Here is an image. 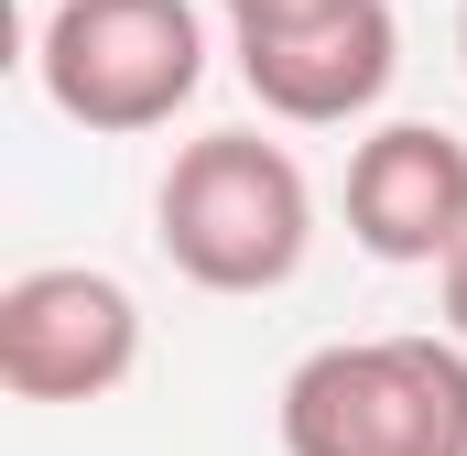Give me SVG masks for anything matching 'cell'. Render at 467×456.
Listing matches in <instances>:
<instances>
[{"label":"cell","instance_id":"52a82bcc","mask_svg":"<svg viewBox=\"0 0 467 456\" xmlns=\"http://www.w3.org/2000/svg\"><path fill=\"white\" fill-rule=\"evenodd\" d=\"M229 11V44L250 33H294V22H327V11H348V0H218Z\"/></svg>","mask_w":467,"mask_h":456},{"label":"cell","instance_id":"277c9868","mask_svg":"<svg viewBox=\"0 0 467 456\" xmlns=\"http://www.w3.org/2000/svg\"><path fill=\"white\" fill-rule=\"evenodd\" d=\"M141 369V305L88 261L0 283V391L11 402H109Z\"/></svg>","mask_w":467,"mask_h":456},{"label":"cell","instance_id":"6da1fadb","mask_svg":"<svg viewBox=\"0 0 467 456\" xmlns=\"http://www.w3.org/2000/svg\"><path fill=\"white\" fill-rule=\"evenodd\" d=\"M152 239L207 294H272L305 272V239H316L305 163L261 130H196L152 196Z\"/></svg>","mask_w":467,"mask_h":456},{"label":"cell","instance_id":"3957f363","mask_svg":"<svg viewBox=\"0 0 467 456\" xmlns=\"http://www.w3.org/2000/svg\"><path fill=\"white\" fill-rule=\"evenodd\" d=\"M33 77L77 130L130 141L207 88V22L196 0H55L33 33Z\"/></svg>","mask_w":467,"mask_h":456},{"label":"cell","instance_id":"5b68a950","mask_svg":"<svg viewBox=\"0 0 467 456\" xmlns=\"http://www.w3.org/2000/svg\"><path fill=\"white\" fill-rule=\"evenodd\" d=\"M348 239L391 272H446L467 250V141L435 119H380L348 152Z\"/></svg>","mask_w":467,"mask_h":456},{"label":"cell","instance_id":"7a4b0ae2","mask_svg":"<svg viewBox=\"0 0 467 456\" xmlns=\"http://www.w3.org/2000/svg\"><path fill=\"white\" fill-rule=\"evenodd\" d=\"M283 456H467L457 337H337L283 380Z\"/></svg>","mask_w":467,"mask_h":456},{"label":"cell","instance_id":"8992f818","mask_svg":"<svg viewBox=\"0 0 467 456\" xmlns=\"http://www.w3.org/2000/svg\"><path fill=\"white\" fill-rule=\"evenodd\" d=\"M391 66H402L391 0H348V11H327V22H294V33H250V44H239L250 98L272 119H294V130H337V119L380 109Z\"/></svg>","mask_w":467,"mask_h":456},{"label":"cell","instance_id":"9c48e42d","mask_svg":"<svg viewBox=\"0 0 467 456\" xmlns=\"http://www.w3.org/2000/svg\"><path fill=\"white\" fill-rule=\"evenodd\" d=\"M457 55H467V0H457Z\"/></svg>","mask_w":467,"mask_h":456},{"label":"cell","instance_id":"ba28073f","mask_svg":"<svg viewBox=\"0 0 467 456\" xmlns=\"http://www.w3.org/2000/svg\"><path fill=\"white\" fill-rule=\"evenodd\" d=\"M446 337L467 347V250H457V261H446Z\"/></svg>","mask_w":467,"mask_h":456}]
</instances>
